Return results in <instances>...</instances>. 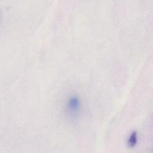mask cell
I'll return each mask as SVG.
<instances>
[{
	"mask_svg": "<svg viewBox=\"0 0 153 153\" xmlns=\"http://www.w3.org/2000/svg\"><path fill=\"white\" fill-rule=\"evenodd\" d=\"M82 103L77 94H70L66 100L65 111L70 118H76L80 115Z\"/></svg>",
	"mask_w": 153,
	"mask_h": 153,
	"instance_id": "6da1fadb",
	"label": "cell"
},
{
	"mask_svg": "<svg viewBox=\"0 0 153 153\" xmlns=\"http://www.w3.org/2000/svg\"><path fill=\"white\" fill-rule=\"evenodd\" d=\"M138 141V136H137V132L133 131L129 136V137L127 140V146L128 148H134L137 143Z\"/></svg>",
	"mask_w": 153,
	"mask_h": 153,
	"instance_id": "7a4b0ae2",
	"label": "cell"
}]
</instances>
